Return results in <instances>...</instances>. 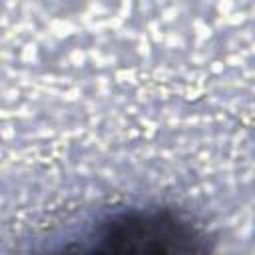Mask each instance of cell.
I'll return each instance as SVG.
<instances>
[{"instance_id": "cell-1", "label": "cell", "mask_w": 255, "mask_h": 255, "mask_svg": "<svg viewBox=\"0 0 255 255\" xmlns=\"http://www.w3.org/2000/svg\"><path fill=\"white\" fill-rule=\"evenodd\" d=\"M52 255H215L207 231L187 213L163 205L118 207Z\"/></svg>"}]
</instances>
